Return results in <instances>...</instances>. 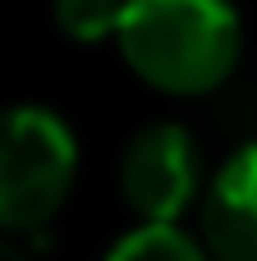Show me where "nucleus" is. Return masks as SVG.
Returning <instances> with one entry per match:
<instances>
[{
  "label": "nucleus",
  "mask_w": 257,
  "mask_h": 261,
  "mask_svg": "<svg viewBox=\"0 0 257 261\" xmlns=\"http://www.w3.org/2000/svg\"><path fill=\"white\" fill-rule=\"evenodd\" d=\"M120 188L138 220H179L193 193L202 188V161L193 133L179 124L143 128L120 161Z\"/></svg>",
  "instance_id": "7ed1b4c3"
},
{
  "label": "nucleus",
  "mask_w": 257,
  "mask_h": 261,
  "mask_svg": "<svg viewBox=\"0 0 257 261\" xmlns=\"http://www.w3.org/2000/svg\"><path fill=\"white\" fill-rule=\"evenodd\" d=\"M78 174V142L46 106L0 110V234L51 225Z\"/></svg>",
  "instance_id": "f03ea898"
},
{
  "label": "nucleus",
  "mask_w": 257,
  "mask_h": 261,
  "mask_svg": "<svg viewBox=\"0 0 257 261\" xmlns=\"http://www.w3.org/2000/svg\"><path fill=\"white\" fill-rule=\"evenodd\" d=\"M120 14H124V0H55V28L83 46L115 37Z\"/></svg>",
  "instance_id": "423d86ee"
},
{
  "label": "nucleus",
  "mask_w": 257,
  "mask_h": 261,
  "mask_svg": "<svg viewBox=\"0 0 257 261\" xmlns=\"http://www.w3.org/2000/svg\"><path fill=\"white\" fill-rule=\"evenodd\" d=\"M207 252L230 261H257V142L239 147L207 188L202 202Z\"/></svg>",
  "instance_id": "20e7f679"
},
{
  "label": "nucleus",
  "mask_w": 257,
  "mask_h": 261,
  "mask_svg": "<svg viewBox=\"0 0 257 261\" xmlns=\"http://www.w3.org/2000/svg\"><path fill=\"white\" fill-rule=\"evenodd\" d=\"M207 243L189 239L175 220H138L115 248L110 257L120 261H202Z\"/></svg>",
  "instance_id": "39448f33"
},
{
  "label": "nucleus",
  "mask_w": 257,
  "mask_h": 261,
  "mask_svg": "<svg viewBox=\"0 0 257 261\" xmlns=\"http://www.w3.org/2000/svg\"><path fill=\"white\" fill-rule=\"evenodd\" d=\"M115 41L147 87L207 96L239 64L244 23L230 0H124Z\"/></svg>",
  "instance_id": "f257e3e1"
}]
</instances>
